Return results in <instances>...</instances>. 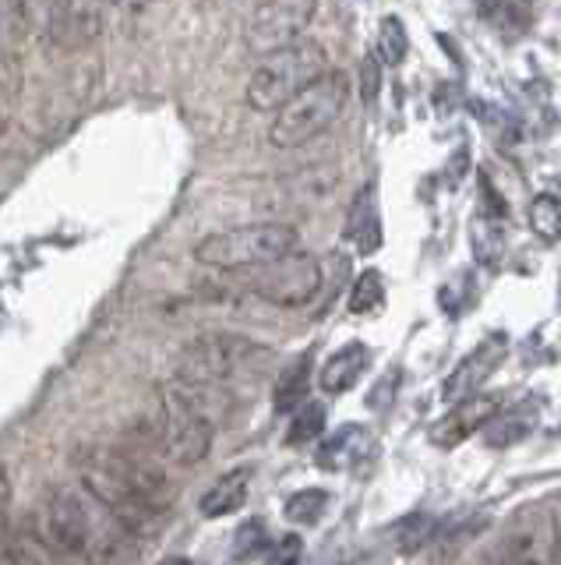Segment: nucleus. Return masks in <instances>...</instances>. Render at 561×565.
Masks as SVG:
<instances>
[{
	"mask_svg": "<svg viewBox=\"0 0 561 565\" xmlns=\"http://www.w3.org/2000/svg\"><path fill=\"white\" fill-rule=\"evenodd\" d=\"M75 467L82 488L107 505L128 530H134L138 537L155 534L166 523L173 484L152 456L125 446H93L78 452Z\"/></svg>",
	"mask_w": 561,
	"mask_h": 565,
	"instance_id": "nucleus-1",
	"label": "nucleus"
},
{
	"mask_svg": "<svg viewBox=\"0 0 561 565\" xmlns=\"http://www.w3.org/2000/svg\"><path fill=\"white\" fill-rule=\"evenodd\" d=\"M43 534L61 555L93 565H128L138 552L134 530H128L85 488L50 491L43 509Z\"/></svg>",
	"mask_w": 561,
	"mask_h": 565,
	"instance_id": "nucleus-2",
	"label": "nucleus"
},
{
	"mask_svg": "<svg viewBox=\"0 0 561 565\" xmlns=\"http://www.w3.org/2000/svg\"><path fill=\"white\" fill-rule=\"evenodd\" d=\"M216 385L177 379L163 388L160 399V441L170 463L195 467L213 449L216 414H213Z\"/></svg>",
	"mask_w": 561,
	"mask_h": 565,
	"instance_id": "nucleus-3",
	"label": "nucleus"
},
{
	"mask_svg": "<svg viewBox=\"0 0 561 565\" xmlns=\"http://www.w3.org/2000/svg\"><path fill=\"white\" fill-rule=\"evenodd\" d=\"M349 99V78L343 71H325L308 88H301L287 106H279L269 128V141L276 149H301L311 138L325 135L339 120Z\"/></svg>",
	"mask_w": 561,
	"mask_h": 565,
	"instance_id": "nucleus-4",
	"label": "nucleus"
},
{
	"mask_svg": "<svg viewBox=\"0 0 561 565\" xmlns=\"http://www.w3.org/2000/svg\"><path fill=\"white\" fill-rule=\"evenodd\" d=\"M328 71V53L314 40H296L276 53H266L255 75L248 78V106L258 114H276L301 88Z\"/></svg>",
	"mask_w": 561,
	"mask_h": 565,
	"instance_id": "nucleus-5",
	"label": "nucleus"
},
{
	"mask_svg": "<svg viewBox=\"0 0 561 565\" xmlns=\"http://www.w3.org/2000/svg\"><path fill=\"white\" fill-rule=\"evenodd\" d=\"M301 247V234L290 223H248V226H234V230H219V234H208L198 241L195 258L208 269H223V273H237L248 269V265L272 262L287 252Z\"/></svg>",
	"mask_w": 561,
	"mask_h": 565,
	"instance_id": "nucleus-6",
	"label": "nucleus"
},
{
	"mask_svg": "<svg viewBox=\"0 0 561 565\" xmlns=\"http://www.w3.org/2000/svg\"><path fill=\"white\" fill-rule=\"evenodd\" d=\"M237 282L244 294L266 300V305L304 308L322 290V262L296 247V252H287L272 262L237 269Z\"/></svg>",
	"mask_w": 561,
	"mask_h": 565,
	"instance_id": "nucleus-7",
	"label": "nucleus"
},
{
	"mask_svg": "<svg viewBox=\"0 0 561 565\" xmlns=\"http://www.w3.org/2000/svg\"><path fill=\"white\" fill-rule=\"evenodd\" d=\"M266 358H269V350L248 340V335L205 332L177 353V379L219 385V382H230V379L244 375V371Z\"/></svg>",
	"mask_w": 561,
	"mask_h": 565,
	"instance_id": "nucleus-8",
	"label": "nucleus"
},
{
	"mask_svg": "<svg viewBox=\"0 0 561 565\" xmlns=\"http://www.w3.org/2000/svg\"><path fill=\"white\" fill-rule=\"evenodd\" d=\"M314 11H319V0H261L244 22V46L255 57L283 50L301 40Z\"/></svg>",
	"mask_w": 561,
	"mask_h": 565,
	"instance_id": "nucleus-9",
	"label": "nucleus"
},
{
	"mask_svg": "<svg viewBox=\"0 0 561 565\" xmlns=\"http://www.w3.org/2000/svg\"><path fill=\"white\" fill-rule=\"evenodd\" d=\"M508 353V340L498 332V335H487V340L470 353V358H463L460 364H455V371L445 379L442 385V399L445 403H460L466 396H473L477 388L495 375L498 364L505 361Z\"/></svg>",
	"mask_w": 561,
	"mask_h": 565,
	"instance_id": "nucleus-10",
	"label": "nucleus"
},
{
	"mask_svg": "<svg viewBox=\"0 0 561 565\" xmlns=\"http://www.w3.org/2000/svg\"><path fill=\"white\" fill-rule=\"evenodd\" d=\"M498 411H501V396L473 393V396H466L460 403H452V411L434 424L431 441H434V446H442V449L460 446V441H466L473 431H481Z\"/></svg>",
	"mask_w": 561,
	"mask_h": 565,
	"instance_id": "nucleus-11",
	"label": "nucleus"
},
{
	"mask_svg": "<svg viewBox=\"0 0 561 565\" xmlns=\"http://www.w3.org/2000/svg\"><path fill=\"white\" fill-rule=\"evenodd\" d=\"M371 452H375L371 431H367L364 424H343L336 435H328L319 446L314 463H319L322 470H349V467H357L360 459H367Z\"/></svg>",
	"mask_w": 561,
	"mask_h": 565,
	"instance_id": "nucleus-12",
	"label": "nucleus"
},
{
	"mask_svg": "<svg viewBox=\"0 0 561 565\" xmlns=\"http://www.w3.org/2000/svg\"><path fill=\"white\" fill-rule=\"evenodd\" d=\"M343 241H349L360 255H375L381 247V216H378V194L375 184L357 191V199L349 202Z\"/></svg>",
	"mask_w": 561,
	"mask_h": 565,
	"instance_id": "nucleus-13",
	"label": "nucleus"
},
{
	"mask_svg": "<svg viewBox=\"0 0 561 565\" xmlns=\"http://www.w3.org/2000/svg\"><path fill=\"white\" fill-rule=\"evenodd\" d=\"M371 364V350L364 343H346L343 350H336L332 358L322 364V375H319V385L325 388L328 396H339V393H349L360 375Z\"/></svg>",
	"mask_w": 561,
	"mask_h": 565,
	"instance_id": "nucleus-14",
	"label": "nucleus"
},
{
	"mask_svg": "<svg viewBox=\"0 0 561 565\" xmlns=\"http://www.w3.org/2000/svg\"><path fill=\"white\" fill-rule=\"evenodd\" d=\"M248 484H251V470H230L223 473L219 481L202 494V516L205 520H219L230 516V512H240L244 502H248Z\"/></svg>",
	"mask_w": 561,
	"mask_h": 565,
	"instance_id": "nucleus-15",
	"label": "nucleus"
},
{
	"mask_svg": "<svg viewBox=\"0 0 561 565\" xmlns=\"http://www.w3.org/2000/svg\"><path fill=\"white\" fill-rule=\"evenodd\" d=\"M537 424V403H519L513 411H498L484 424V441L490 449H508L522 441Z\"/></svg>",
	"mask_w": 561,
	"mask_h": 565,
	"instance_id": "nucleus-16",
	"label": "nucleus"
},
{
	"mask_svg": "<svg viewBox=\"0 0 561 565\" xmlns=\"http://www.w3.org/2000/svg\"><path fill=\"white\" fill-rule=\"evenodd\" d=\"M470 247H473V258H477L481 265H487V269H495V265L501 262V255H505L501 220L490 216L484 205L473 212V220H470Z\"/></svg>",
	"mask_w": 561,
	"mask_h": 565,
	"instance_id": "nucleus-17",
	"label": "nucleus"
},
{
	"mask_svg": "<svg viewBox=\"0 0 561 565\" xmlns=\"http://www.w3.org/2000/svg\"><path fill=\"white\" fill-rule=\"evenodd\" d=\"M484 565H558V562H554V547L551 552H540V544L530 530H516V534H508L495 552L487 555Z\"/></svg>",
	"mask_w": 561,
	"mask_h": 565,
	"instance_id": "nucleus-18",
	"label": "nucleus"
},
{
	"mask_svg": "<svg viewBox=\"0 0 561 565\" xmlns=\"http://www.w3.org/2000/svg\"><path fill=\"white\" fill-rule=\"evenodd\" d=\"M72 4L75 0H25L29 32H36L40 40H61L72 25Z\"/></svg>",
	"mask_w": 561,
	"mask_h": 565,
	"instance_id": "nucleus-19",
	"label": "nucleus"
},
{
	"mask_svg": "<svg viewBox=\"0 0 561 565\" xmlns=\"http://www.w3.org/2000/svg\"><path fill=\"white\" fill-rule=\"evenodd\" d=\"M308 388H311V353H304V358H296L283 375H279L276 382V393H272V403L279 414H290L296 411L304 399H308Z\"/></svg>",
	"mask_w": 561,
	"mask_h": 565,
	"instance_id": "nucleus-20",
	"label": "nucleus"
},
{
	"mask_svg": "<svg viewBox=\"0 0 561 565\" xmlns=\"http://www.w3.org/2000/svg\"><path fill=\"white\" fill-rule=\"evenodd\" d=\"M29 35L25 0H0V57H19Z\"/></svg>",
	"mask_w": 561,
	"mask_h": 565,
	"instance_id": "nucleus-21",
	"label": "nucleus"
},
{
	"mask_svg": "<svg viewBox=\"0 0 561 565\" xmlns=\"http://www.w3.org/2000/svg\"><path fill=\"white\" fill-rule=\"evenodd\" d=\"M325 509H328V491H322V488L296 491V494H290L287 505H283L287 520L296 523V526H314L325 516Z\"/></svg>",
	"mask_w": 561,
	"mask_h": 565,
	"instance_id": "nucleus-22",
	"label": "nucleus"
},
{
	"mask_svg": "<svg viewBox=\"0 0 561 565\" xmlns=\"http://www.w3.org/2000/svg\"><path fill=\"white\" fill-rule=\"evenodd\" d=\"M530 226L540 241H548V244L561 241V199H554V194H537L530 202Z\"/></svg>",
	"mask_w": 561,
	"mask_h": 565,
	"instance_id": "nucleus-23",
	"label": "nucleus"
},
{
	"mask_svg": "<svg viewBox=\"0 0 561 565\" xmlns=\"http://www.w3.org/2000/svg\"><path fill=\"white\" fill-rule=\"evenodd\" d=\"M407 50H410L407 25H402L396 14L381 18V29H378V57L389 64V67H399L402 61H407Z\"/></svg>",
	"mask_w": 561,
	"mask_h": 565,
	"instance_id": "nucleus-24",
	"label": "nucleus"
},
{
	"mask_svg": "<svg viewBox=\"0 0 561 565\" xmlns=\"http://www.w3.org/2000/svg\"><path fill=\"white\" fill-rule=\"evenodd\" d=\"M385 305V282L378 269H367L357 276L354 290H349V315H371Z\"/></svg>",
	"mask_w": 561,
	"mask_h": 565,
	"instance_id": "nucleus-25",
	"label": "nucleus"
},
{
	"mask_svg": "<svg viewBox=\"0 0 561 565\" xmlns=\"http://www.w3.org/2000/svg\"><path fill=\"white\" fill-rule=\"evenodd\" d=\"M325 431V406L322 403H301L290 420L287 446H304V441L319 438Z\"/></svg>",
	"mask_w": 561,
	"mask_h": 565,
	"instance_id": "nucleus-26",
	"label": "nucleus"
},
{
	"mask_svg": "<svg viewBox=\"0 0 561 565\" xmlns=\"http://www.w3.org/2000/svg\"><path fill=\"white\" fill-rule=\"evenodd\" d=\"M0 565H50L46 555H43V547L25 537V534H14L8 544H4V552H0Z\"/></svg>",
	"mask_w": 561,
	"mask_h": 565,
	"instance_id": "nucleus-27",
	"label": "nucleus"
},
{
	"mask_svg": "<svg viewBox=\"0 0 561 565\" xmlns=\"http://www.w3.org/2000/svg\"><path fill=\"white\" fill-rule=\"evenodd\" d=\"M269 534H266V526H261L258 520H251V523H244L240 530H237V541H234V558L237 562H248V558H255V555H261V552H269Z\"/></svg>",
	"mask_w": 561,
	"mask_h": 565,
	"instance_id": "nucleus-28",
	"label": "nucleus"
},
{
	"mask_svg": "<svg viewBox=\"0 0 561 565\" xmlns=\"http://www.w3.org/2000/svg\"><path fill=\"white\" fill-rule=\"evenodd\" d=\"M360 99L371 106L381 93V61L375 57V53H367V57L360 61Z\"/></svg>",
	"mask_w": 561,
	"mask_h": 565,
	"instance_id": "nucleus-29",
	"label": "nucleus"
},
{
	"mask_svg": "<svg viewBox=\"0 0 561 565\" xmlns=\"http://www.w3.org/2000/svg\"><path fill=\"white\" fill-rule=\"evenodd\" d=\"M470 170V149L463 146V149H455L452 152V159H449V173H445V188H455L463 181V173Z\"/></svg>",
	"mask_w": 561,
	"mask_h": 565,
	"instance_id": "nucleus-30",
	"label": "nucleus"
},
{
	"mask_svg": "<svg viewBox=\"0 0 561 565\" xmlns=\"http://www.w3.org/2000/svg\"><path fill=\"white\" fill-rule=\"evenodd\" d=\"M396 382H399V371H392V375H389V382L381 379V382L375 385V393H371V406H375V411H381V406H389V403H392Z\"/></svg>",
	"mask_w": 561,
	"mask_h": 565,
	"instance_id": "nucleus-31",
	"label": "nucleus"
},
{
	"mask_svg": "<svg viewBox=\"0 0 561 565\" xmlns=\"http://www.w3.org/2000/svg\"><path fill=\"white\" fill-rule=\"evenodd\" d=\"M8 505H11V477L4 467H0V516L8 512Z\"/></svg>",
	"mask_w": 561,
	"mask_h": 565,
	"instance_id": "nucleus-32",
	"label": "nucleus"
},
{
	"mask_svg": "<svg viewBox=\"0 0 561 565\" xmlns=\"http://www.w3.org/2000/svg\"><path fill=\"white\" fill-rule=\"evenodd\" d=\"M477 8H481V14H484V18H495L498 0H477Z\"/></svg>",
	"mask_w": 561,
	"mask_h": 565,
	"instance_id": "nucleus-33",
	"label": "nucleus"
},
{
	"mask_svg": "<svg viewBox=\"0 0 561 565\" xmlns=\"http://www.w3.org/2000/svg\"><path fill=\"white\" fill-rule=\"evenodd\" d=\"M554 562L561 565V512H558V523H554Z\"/></svg>",
	"mask_w": 561,
	"mask_h": 565,
	"instance_id": "nucleus-34",
	"label": "nucleus"
},
{
	"mask_svg": "<svg viewBox=\"0 0 561 565\" xmlns=\"http://www.w3.org/2000/svg\"><path fill=\"white\" fill-rule=\"evenodd\" d=\"M160 565H202V562H195V558H184V555H170V558H163Z\"/></svg>",
	"mask_w": 561,
	"mask_h": 565,
	"instance_id": "nucleus-35",
	"label": "nucleus"
},
{
	"mask_svg": "<svg viewBox=\"0 0 561 565\" xmlns=\"http://www.w3.org/2000/svg\"><path fill=\"white\" fill-rule=\"evenodd\" d=\"M4 124H8V114H4V93H0V131H4Z\"/></svg>",
	"mask_w": 561,
	"mask_h": 565,
	"instance_id": "nucleus-36",
	"label": "nucleus"
}]
</instances>
